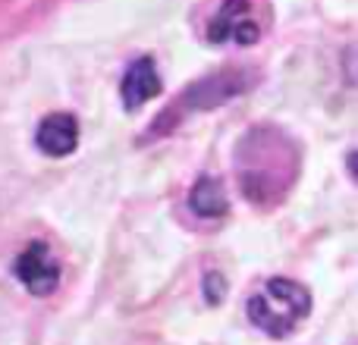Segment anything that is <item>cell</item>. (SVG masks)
<instances>
[{"label":"cell","instance_id":"obj_3","mask_svg":"<svg viewBox=\"0 0 358 345\" xmlns=\"http://www.w3.org/2000/svg\"><path fill=\"white\" fill-rule=\"evenodd\" d=\"M208 38L214 44L236 41V44H255L261 38L258 22L248 13V0H223L220 13L214 16V22L208 25Z\"/></svg>","mask_w":358,"mask_h":345},{"label":"cell","instance_id":"obj_1","mask_svg":"<svg viewBox=\"0 0 358 345\" xmlns=\"http://www.w3.org/2000/svg\"><path fill=\"white\" fill-rule=\"evenodd\" d=\"M311 314V292L305 286L292 283V279H267L252 298H248V321L267 336L280 339V336L292 333L305 317Z\"/></svg>","mask_w":358,"mask_h":345},{"label":"cell","instance_id":"obj_2","mask_svg":"<svg viewBox=\"0 0 358 345\" xmlns=\"http://www.w3.org/2000/svg\"><path fill=\"white\" fill-rule=\"evenodd\" d=\"M16 279L31 292V295H50L60 283V264L54 260L50 248L44 242H31L13 264Z\"/></svg>","mask_w":358,"mask_h":345},{"label":"cell","instance_id":"obj_5","mask_svg":"<svg viewBox=\"0 0 358 345\" xmlns=\"http://www.w3.org/2000/svg\"><path fill=\"white\" fill-rule=\"evenodd\" d=\"M161 94V75H157V66L151 57H138L123 75V85H120V98L129 107H142L145 101L157 98Z\"/></svg>","mask_w":358,"mask_h":345},{"label":"cell","instance_id":"obj_6","mask_svg":"<svg viewBox=\"0 0 358 345\" xmlns=\"http://www.w3.org/2000/svg\"><path fill=\"white\" fill-rule=\"evenodd\" d=\"M189 207H192V214L201 216V220H217V216L227 214L229 201H227V195H223L220 179H214V176L198 179L192 195H189Z\"/></svg>","mask_w":358,"mask_h":345},{"label":"cell","instance_id":"obj_4","mask_svg":"<svg viewBox=\"0 0 358 345\" xmlns=\"http://www.w3.org/2000/svg\"><path fill=\"white\" fill-rule=\"evenodd\" d=\"M35 145L48 157L73 154L76 145H79V123H76V117H69V113H50V117H44L38 123Z\"/></svg>","mask_w":358,"mask_h":345},{"label":"cell","instance_id":"obj_7","mask_svg":"<svg viewBox=\"0 0 358 345\" xmlns=\"http://www.w3.org/2000/svg\"><path fill=\"white\" fill-rule=\"evenodd\" d=\"M204 295H208L210 304L220 302V295H223V279H220V273H210V277H204Z\"/></svg>","mask_w":358,"mask_h":345}]
</instances>
